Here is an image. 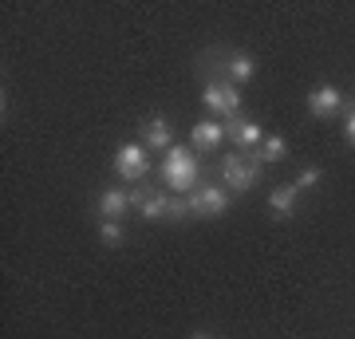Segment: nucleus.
Returning a JSON list of instances; mask_svg holds the SVG:
<instances>
[{
    "mask_svg": "<svg viewBox=\"0 0 355 339\" xmlns=\"http://www.w3.org/2000/svg\"><path fill=\"white\" fill-rule=\"evenodd\" d=\"M162 182L166 189H174V193H193L198 189V158H193L190 146H170L162 158Z\"/></svg>",
    "mask_w": 355,
    "mask_h": 339,
    "instance_id": "obj_1",
    "label": "nucleus"
},
{
    "mask_svg": "<svg viewBox=\"0 0 355 339\" xmlns=\"http://www.w3.org/2000/svg\"><path fill=\"white\" fill-rule=\"evenodd\" d=\"M261 158H257V150H237L229 154L225 162H221V177H225V189L229 193H249V189L261 182Z\"/></svg>",
    "mask_w": 355,
    "mask_h": 339,
    "instance_id": "obj_2",
    "label": "nucleus"
},
{
    "mask_svg": "<svg viewBox=\"0 0 355 339\" xmlns=\"http://www.w3.org/2000/svg\"><path fill=\"white\" fill-rule=\"evenodd\" d=\"M202 103H205V111H214L221 123H229V119L241 114V87H233L229 79L214 76L202 91Z\"/></svg>",
    "mask_w": 355,
    "mask_h": 339,
    "instance_id": "obj_3",
    "label": "nucleus"
},
{
    "mask_svg": "<svg viewBox=\"0 0 355 339\" xmlns=\"http://www.w3.org/2000/svg\"><path fill=\"white\" fill-rule=\"evenodd\" d=\"M229 193L225 186H217V182H202V186L186 193V205H190V217H221L229 209Z\"/></svg>",
    "mask_w": 355,
    "mask_h": 339,
    "instance_id": "obj_4",
    "label": "nucleus"
},
{
    "mask_svg": "<svg viewBox=\"0 0 355 339\" xmlns=\"http://www.w3.org/2000/svg\"><path fill=\"white\" fill-rule=\"evenodd\" d=\"M146 170H150V150L142 142H123L114 150V174L123 177V182H142Z\"/></svg>",
    "mask_w": 355,
    "mask_h": 339,
    "instance_id": "obj_5",
    "label": "nucleus"
},
{
    "mask_svg": "<svg viewBox=\"0 0 355 339\" xmlns=\"http://www.w3.org/2000/svg\"><path fill=\"white\" fill-rule=\"evenodd\" d=\"M130 209L142 221H162L170 214V193L158 186H130Z\"/></svg>",
    "mask_w": 355,
    "mask_h": 339,
    "instance_id": "obj_6",
    "label": "nucleus"
},
{
    "mask_svg": "<svg viewBox=\"0 0 355 339\" xmlns=\"http://www.w3.org/2000/svg\"><path fill=\"white\" fill-rule=\"evenodd\" d=\"M340 111H343V91L336 87V83L312 87V95H308V114H312V119H336Z\"/></svg>",
    "mask_w": 355,
    "mask_h": 339,
    "instance_id": "obj_7",
    "label": "nucleus"
},
{
    "mask_svg": "<svg viewBox=\"0 0 355 339\" xmlns=\"http://www.w3.org/2000/svg\"><path fill=\"white\" fill-rule=\"evenodd\" d=\"M217 67H221V79H229L233 87H241V83H249V79H253L257 60H253V51L237 48V51H229V55L217 63Z\"/></svg>",
    "mask_w": 355,
    "mask_h": 339,
    "instance_id": "obj_8",
    "label": "nucleus"
},
{
    "mask_svg": "<svg viewBox=\"0 0 355 339\" xmlns=\"http://www.w3.org/2000/svg\"><path fill=\"white\" fill-rule=\"evenodd\" d=\"M142 146L146 150H170L174 146V126L166 114H150V119H142Z\"/></svg>",
    "mask_w": 355,
    "mask_h": 339,
    "instance_id": "obj_9",
    "label": "nucleus"
},
{
    "mask_svg": "<svg viewBox=\"0 0 355 339\" xmlns=\"http://www.w3.org/2000/svg\"><path fill=\"white\" fill-rule=\"evenodd\" d=\"M95 209H99L103 221H123L130 214V189H123V186L103 189L99 198H95Z\"/></svg>",
    "mask_w": 355,
    "mask_h": 339,
    "instance_id": "obj_10",
    "label": "nucleus"
},
{
    "mask_svg": "<svg viewBox=\"0 0 355 339\" xmlns=\"http://www.w3.org/2000/svg\"><path fill=\"white\" fill-rule=\"evenodd\" d=\"M225 139L237 142L241 150H253V146H261V126L253 123V119H245V114H237V119H229L225 123Z\"/></svg>",
    "mask_w": 355,
    "mask_h": 339,
    "instance_id": "obj_11",
    "label": "nucleus"
},
{
    "mask_svg": "<svg viewBox=\"0 0 355 339\" xmlns=\"http://www.w3.org/2000/svg\"><path fill=\"white\" fill-rule=\"evenodd\" d=\"M190 142H193V150H217V146L225 142V123H221V119H202V123H193Z\"/></svg>",
    "mask_w": 355,
    "mask_h": 339,
    "instance_id": "obj_12",
    "label": "nucleus"
},
{
    "mask_svg": "<svg viewBox=\"0 0 355 339\" xmlns=\"http://www.w3.org/2000/svg\"><path fill=\"white\" fill-rule=\"evenodd\" d=\"M296 205H300V189L292 186V182H284V186H277L272 193H268V209H272L277 221L292 217V214H296Z\"/></svg>",
    "mask_w": 355,
    "mask_h": 339,
    "instance_id": "obj_13",
    "label": "nucleus"
},
{
    "mask_svg": "<svg viewBox=\"0 0 355 339\" xmlns=\"http://www.w3.org/2000/svg\"><path fill=\"white\" fill-rule=\"evenodd\" d=\"M284 154H288V142L280 139V134H265V142H261V150H257V158H261V162H280V158H284Z\"/></svg>",
    "mask_w": 355,
    "mask_h": 339,
    "instance_id": "obj_14",
    "label": "nucleus"
},
{
    "mask_svg": "<svg viewBox=\"0 0 355 339\" xmlns=\"http://www.w3.org/2000/svg\"><path fill=\"white\" fill-rule=\"evenodd\" d=\"M95 233H99V241L111 245V249H119L123 237H127V233H123V221H103V217H99V229H95Z\"/></svg>",
    "mask_w": 355,
    "mask_h": 339,
    "instance_id": "obj_15",
    "label": "nucleus"
},
{
    "mask_svg": "<svg viewBox=\"0 0 355 339\" xmlns=\"http://www.w3.org/2000/svg\"><path fill=\"white\" fill-rule=\"evenodd\" d=\"M320 182H324V170H320V166H304V170L296 174V182H292V186L300 189V193H308V189H316Z\"/></svg>",
    "mask_w": 355,
    "mask_h": 339,
    "instance_id": "obj_16",
    "label": "nucleus"
},
{
    "mask_svg": "<svg viewBox=\"0 0 355 339\" xmlns=\"http://www.w3.org/2000/svg\"><path fill=\"white\" fill-rule=\"evenodd\" d=\"M182 217H190V205H186V198H170V214H166V221H182Z\"/></svg>",
    "mask_w": 355,
    "mask_h": 339,
    "instance_id": "obj_17",
    "label": "nucleus"
},
{
    "mask_svg": "<svg viewBox=\"0 0 355 339\" xmlns=\"http://www.w3.org/2000/svg\"><path fill=\"white\" fill-rule=\"evenodd\" d=\"M343 139L355 146V111H347V119H343Z\"/></svg>",
    "mask_w": 355,
    "mask_h": 339,
    "instance_id": "obj_18",
    "label": "nucleus"
},
{
    "mask_svg": "<svg viewBox=\"0 0 355 339\" xmlns=\"http://www.w3.org/2000/svg\"><path fill=\"white\" fill-rule=\"evenodd\" d=\"M190 339H214V336H209V331H193Z\"/></svg>",
    "mask_w": 355,
    "mask_h": 339,
    "instance_id": "obj_19",
    "label": "nucleus"
}]
</instances>
